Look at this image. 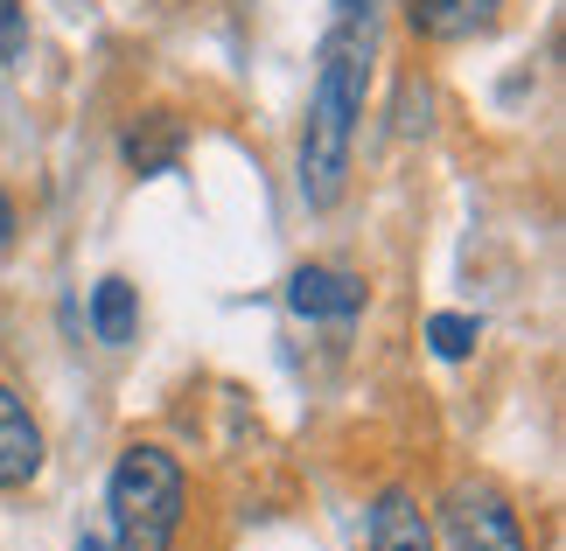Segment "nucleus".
I'll use <instances>...</instances> for the list:
<instances>
[{
  "instance_id": "1",
  "label": "nucleus",
  "mask_w": 566,
  "mask_h": 551,
  "mask_svg": "<svg viewBox=\"0 0 566 551\" xmlns=\"http://www.w3.org/2000/svg\"><path fill=\"white\" fill-rule=\"evenodd\" d=\"M364 92H371V21H336L329 42H322L308 126H301V195H308V210H336L343 182H350Z\"/></svg>"
},
{
  "instance_id": "2",
  "label": "nucleus",
  "mask_w": 566,
  "mask_h": 551,
  "mask_svg": "<svg viewBox=\"0 0 566 551\" xmlns=\"http://www.w3.org/2000/svg\"><path fill=\"white\" fill-rule=\"evenodd\" d=\"M105 510H113V551H168L182 531V460L134 439L105 481Z\"/></svg>"
},
{
  "instance_id": "3",
  "label": "nucleus",
  "mask_w": 566,
  "mask_h": 551,
  "mask_svg": "<svg viewBox=\"0 0 566 551\" xmlns=\"http://www.w3.org/2000/svg\"><path fill=\"white\" fill-rule=\"evenodd\" d=\"M441 538L448 551H532L511 496L490 489V481H454L441 496Z\"/></svg>"
},
{
  "instance_id": "4",
  "label": "nucleus",
  "mask_w": 566,
  "mask_h": 551,
  "mask_svg": "<svg viewBox=\"0 0 566 551\" xmlns=\"http://www.w3.org/2000/svg\"><path fill=\"white\" fill-rule=\"evenodd\" d=\"M287 307L308 321H350V315H364V279L343 266H301L287 279Z\"/></svg>"
},
{
  "instance_id": "5",
  "label": "nucleus",
  "mask_w": 566,
  "mask_h": 551,
  "mask_svg": "<svg viewBox=\"0 0 566 551\" xmlns=\"http://www.w3.org/2000/svg\"><path fill=\"white\" fill-rule=\"evenodd\" d=\"M42 475V426L35 412L0 384V489H29Z\"/></svg>"
},
{
  "instance_id": "6",
  "label": "nucleus",
  "mask_w": 566,
  "mask_h": 551,
  "mask_svg": "<svg viewBox=\"0 0 566 551\" xmlns=\"http://www.w3.org/2000/svg\"><path fill=\"white\" fill-rule=\"evenodd\" d=\"M406 14L427 42H475L496 29L504 0H406Z\"/></svg>"
},
{
  "instance_id": "7",
  "label": "nucleus",
  "mask_w": 566,
  "mask_h": 551,
  "mask_svg": "<svg viewBox=\"0 0 566 551\" xmlns=\"http://www.w3.org/2000/svg\"><path fill=\"white\" fill-rule=\"evenodd\" d=\"M371 551H433V517L412 489H385L371 502Z\"/></svg>"
},
{
  "instance_id": "8",
  "label": "nucleus",
  "mask_w": 566,
  "mask_h": 551,
  "mask_svg": "<svg viewBox=\"0 0 566 551\" xmlns=\"http://www.w3.org/2000/svg\"><path fill=\"white\" fill-rule=\"evenodd\" d=\"M176 161H182V119L176 113H147L126 134V168L134 174H168Z\"/></svg>"
},
{
  "instance_id": "9",
  "label": "nucleus",
  "mask_w": 566,
  "mask_h": 551,
  "mask_svg": "<svg viewBox=\"0 0 566 551\" xmlns=\"http://www.w3.org/2000/svg\"><path fill=\"white\" fill-rule=\"evenodd\" d=\"M134 328H140L134 286H126V279H98V286H92V336H98L105 349H126V342H134Z\"/></svg>"
},
{
  "instance_id": "10",
  "label": "nucleus",
  "mask_w": 566,
  "mask_h": 551,
  "mask_svg": "<svg viewBox=\"0 0 566 551\" xmlns=\"http://www.w3.org/2000/svg\"><path fill=\"white\" fill-rule=\"evenodd\" d=\"M475 336H483V328H475V315H433V321H427L433 357H448V363H462L469 349H475Z\"/></svg>"
},
{
  "instance_id": "11",
  "label": "nucleus",
  "mask_w": 566,
  "mask_h": 551,
  "mask_svg": "<svg viewBox=\"0 0 566 551\" xmlns=\"http://www.w3.org/2000/svg\"><path fill=\"white\" fill-rule=\"evenodd\" d=\"M21 56H29V14H21V0H0V63Z\"/></svg>"
},
{
  "instance_id": "12",
  "label": "nucleus",
  "mask_w": 566,
  "mask_h": 551,
  "mask_svg": "<svg viewBox=\"0 0 566 551\" xmlns=\"http://www.w3.org/2000/svg\"><path fill=\"white\" fill-rule=\"evenodd\" d=\"M336 21H371V0H336Z\"/></svg>"
},
{
  "instance_id": "13",
  "label": "nucleus",
  "mask_w": 566,
  "mask_h": 551,
  "mask_svg": "<svg viewBox=\"0 0 566 551\" xmlns=\"http://www.w3.org/2000/svg\"><path fill=\"white\" fill-rule=\"evenodd\" d=\"M8 237H14V203L0 195V245H8Z\"/></svg>"
},
{
  "instance_id": "14",
  "label": "nucleus",
  "mask_w": 566,
  "mask_h": 551,
  "mask_svg": "<svg viewBox=\"0 0 566 551\" xmlns=\"http://www.w3.org/2000/svg\"><path fill=\"white\" fill-rule=\"evenodd\" d=\"M77 551H105V544H98V538H77Z\"/></svg>"
}]
</instances>
